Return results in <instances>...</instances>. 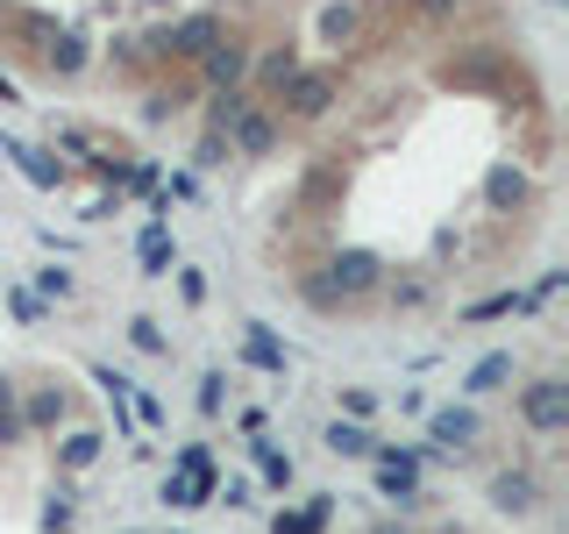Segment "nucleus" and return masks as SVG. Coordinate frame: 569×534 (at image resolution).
<instances>
[{
	"label": "nucleus",
	"mask_w": 569,
	"mask_h": 534,
	"mask_svg": "<svg viewBox=\"0 0 569 534\" xmlns=\"http://www.w3.org/2000/svg\"><path fill=\"white\" fill-rule=\"evenodd\" d=\"M335 100H342V79H335V71H299V79L278 93V107H284L292 121H320Z\"/></svg>",
	"instance_id": "nucleus-1"
},
{
	"label": "nucleus",
	"mask_w": 569,
	"mask_h": 534,
	"mask_svg": "<svg viewBox=\"0 0 569 534\" xmlns=\"http://www.w3.org/2000/svg\"><path fill=\"white\" fill-rule=\"evenodd\" d=\"M221 36H228V29H221V14H207V8H200V14H186V22H171L164 36H157V50H164V58H207Z\"/></svg>",
	"instance_id": "nucleus-2"
},
{
	"label": "nucleus",
	"mask_w": 569,
	"mask_h": 534,
	"mask_svg": "<svg viewBox=\"0 0 569 534\" xmlns=\"http://www.w3.org/2000/svg\"><path fill=\"white\" fill-rule=\"evenodd\" d=\"M221 142H228V157H271L278 150V115L271 107H242L236 129H228Z\"/></svg>",
	"instance_id": "nucleus-3"
},
{
	"label": "nucleus",
	"mask_w": 569,
	"mask_h": 534,
	"mask_svg": "<svg viewBox=\"0 0 569 534\" xmlns=\"http://www.w3.org/2000/svg\"><path fill=\"white\" fill-rule=\"evenodd\" d=\"M200 79L213 86V93H236V86L249 79V43H236V36H221V43L200 58Z\"/></svg>",
	"instance_id": "nucleus-4"
},
{
	"label": "nucleus",
	"mask_w": 569,
	"mask_h": 534,
	"mask_svg": "<svg viewBox=\"0 0 569 534\" xmlns=\"http://www.w3.org/2000/svg\"><path fill=\"white\" fill-rule=\"evenodd\" d=\"M527 421L541 427V435H556V427L569 421V399H562L556 378H533V385H527Z\"/></svg>",
	"instance_id": "nucleus-5"
},
{
	"label": "nucleus",
	"mask_w": 569,
	"mask_h": 534,
	"mask_svg": "<svg viewBox=\"0 0 569 534\" xmlns=\"http://www.w3.org/2000/svg\"><path fill=\"white\" fill-rule=\"evenodd\" d=\"M292 79H299V50H292V43L263 50V65H257V93H284Z\"/></svg>",
	"instance_id": "nucleus-6"
},
{
	"label": "nucleus",
	"mask_w": 569,
	"mask_h": 534,
	"mask_svg": "<svg viewBox=\"0 0 569 534\" xmlns=\"http://www.w3.org/2000/svg\"><path fill=\"white\" fill-rule=\"evenodd\" d=\"M8 157L22 165V178H29V186H43V192L64 178V165H50V150H36V142H8Z\"/></svg>",
	"instance_id": "nucleus-7"
},
{
	"label": "nucleus",
	"mask_w": 569,
	"mask_h": 534,
	"mask_svg": "<svg viewBox=\"0 0 569 534\" xmlns=\"http://www.w3.org/2000/svg\"><path fill=\"white\" fill-rule=\"evenodd\" d=\"M485 192H491V207H527V171H512V165H491V178H485Z\"/></svg>",
	"instance_id": "nucleus-8"
},
{
	"label": "nucleus",
	"mask_w": 569,
	"mask_h": 534,
	"mask_svg": "<svg viewBox=\"0 0 569 534\" xmlns=\"http://www.w3.org/2000/svg\"><path fill=\"white\" fill-rule=\"evenodd\" d=\"M50 71H58V79H79L86 71V36H71V29L50 36Z\"/></svg>",
	"instance_id": "nucleus-9"
},
{
	"label": "nucleus",
	"mask_w": 569,
	"mask_h": 534,
	"mask_svg": "<svg viewBox=\"0 0 569 534\" xmlns=\"http://www.w3.org/2000/svg\"><path fill=\"white\" fill-rule=\"evenodd\" d=\"M356 29H363V14H356L349 0H328V8H320V36H328V43H356Z\"/></svg>",
	"instance_id": "nucleus-10"
},
{
	"label": "nucleus",
	"mask_w": 569,
	"mask_h": 534,
	"mask_svg": "<svg viewBox=\"0 0 569 534\" xmlns=\"http://www.w3.org/2000/svg\"><path fill=\"white\" fill-rule=\"evenodd\" d=\"M242 107H257V93H242V86H236V93H213V107H207V129H213V136H228Z\"/></svg>",
	"instance_id": "nucleus-11"
},
{
	"label": "nucleus",
	"mask_w": 569,
	"mask_h": 534,
	"mask_svg": "<svg viewBox=\"0 0 569 534\" xmlns=\"http://www.w3.org/2000/svg\"><path fill=\"white\" fill-rule=\"evenodd\" d=\"M470 435H477V414H456V406H449V414H435V442H441V449H462Z\"/></svg>",
	"instance_id": "nucleus-12"
},
{
	"label": "nucleus",
	"mask_w": 569,
	"mask_h": 534,
	"mask_svg": "<svg viewBox=\"0 0 569 534\" xmlns=\"http://www.w3.org/2000/svg\"><path fill=\"white\" fill-rule=\"evenodd\" d=\"M506 370H512V356H485V364L470 370V392H491L498 378H506Z\"/></svg>",
	"instance_id": "nucleus-13"
},
{
	"label": "nucleus",
	"mask_w": 569,
	"mask_h": 534,
	"mask_svg": "<svg viewBox=\"0 0 569 534\" xmlns=\"http://www.w3.org/2000/svg\"><path fill=\"white\" fill-rule=\"evenodd\" d=\"M164 257H171V236H164V221H157L150 236H142V264H150V271H157V264H164Z\"/></svg>",
	"instance_id": "nucleus-14"
},
{
	"label": "nucleus",
	"mask_w": 569,
	"mask_h": 534,
	"mask_svg": "<svg viewBox=\"0 0 569 534\" xmlns=\"http://www.w3.org/2000/svg\"><path fill=\"white\" fill-rule=\"evenodd\" d=\"M14 29H22V36H58V14H36V8H22V14H14Z\"/></svg>",
	"instance_id": "nucleus-15"
},
{
	"label": "nucleus",
	"mask_w": 569,
	"mask_h": 534,
	"mask_svg": "<svg viewBox=\"0 0 569 534\" xmlns=\"http://www.w3.org/2000/svg\"><path fill=\"white\" fill-rule=\"evenodd\" d=\"M192 165H228V142L207 129V136H200V150H192Z\"/></svg>",
	"instance_id": "nucleus-16"
},
{
	"label": "nucleus",
	"mask_w": 569,
	"mask_h": 534,
	"mask_svg": "<svg viewBox=\"0 0 569 534\" xmlns=\"http://www.w3.org/2000/svg\"><path fill=\"white\" fill-rule=\"evenodd\" d=\"M413 8L427 14V22H456V14H462V0H413Z\"/></svg>",
	"instance_id": "nucleus-17"
},
{
	"label": "nucleus",
	"mask_w": 569,
	"mask_h": 534,
	"mask_svg": "<svg viewBox=\"0 0 569 534\" xmlns=\"http://www.w3.org/2000/svg\"><path fill=\"white\" fill-rule=\"evenodd\" d=\"M157 186V165H129V192H150Z\"/></svg>",
	"instance_id": "nucleus-18"
},
{
	"label": "nucleus",
	"mask_w": 569,
	"mask_h": 534,
	"mask_svg": "<svg viewBox=\"0 0 569 534\" xmlns=\"http://www.w3.org/2000/svg\"><path fill=\"white\" fill-rule=\"evenodd\" d=\"M0 100H14V79H8V71H0Z\"/></svg>",
	"instance_id": "nucleus-19"
},
{
	"label": "nucleus",
	"mask_w": 569,
	"mask_h": 534,
	"mask_svg": "<svg viewBox=\"0 0 569 534\" xmlns=\"http://www.w3.org/2000/svg\"><path fill=\"white\" fill-rule=\"evenodd\" d=\"M378 8H406V0H378Z\"/></svg>",
	"instance_id": "nucleus-20"
}]
</instances>
